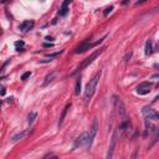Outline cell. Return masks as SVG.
I'll use <instances>...</instances> for the list:
<instances>
[{"instance_id":"6da1fadb","label":"cell","mask_w":159,"mask_h":159,"mask_svg":"<svg viewBox=\"0 0 159 159\" xmlns=\"http://www.w3.org/2000/svg\"><path fill=\"white\" fill-rule=\"evenodd\" d=\"M101 75H102V71H98L97 73H95L93 77H92V78L90 80V82L87 83L86 90H85V93H83V101H85V103H88V102H90V101L92 100V97H93L95 92H96L97 85H98V82H100Z\"/></svg>"},{"instance_id":"7a4b0ae2","label":"cell","mask_w":159,"mask_h":159,"mask_svg":"<svg viewBox=\"0 0 159 159\" xmlns=\"http://www.w3.org/2000/svg\"><path fill=\"white\" fill-rule=\"evenodd\" d=\"M103 51V48H100V50H97L96 52H93V54H91L90 56L87 57V59H85L81 62V65H78V67L75 70V72L72 73V75H76V73H78V72H81V71H83V70H85L86 67H88V66H90L92 62H93V61L97 59V56H98L101 52Z\"/></svg>"},{"instance_id":"3957f363","label":"cell","mask_w":159,"mask_h":159,"mask_svg":"<svg viewBox=\"0 0 159 159\" xmlns=\"http://www.w3.org/2000/svg\"><path fill=\"white\" fill-rule=\"evenodd\" d=\"M97 129H98V122H97V119L93 121V124H92L91 129L88 131V134H87V143H86V149H90L92 147V143H93V139L97 134Z\"/></svg>"},{"instance_id":"277c9868","label":"cell","mask_w":159,"mask_h":159,"mask_svg":"<svg viewBox=\"0 0 159 159\" xmlns=\"http://www.w3.org/2000/svg\"><path fill=\"white\" fill-rule=\"evenodd\" d=\"M106 37V36H104ZM104 37H102L101 40H98V41H96V42H90L88 40H86L85 42H82L80 46H77L76 47V50H75V54H83V52H86L87 50H90L91 47H93V46H96V45H98V44H101L104 40Z\"/></svg>"},{"instance_id":"5b68a950","label":"cell","mask_w":159,"mask_h":159,"mask_svg":"<svg viewBox=\"0 0 159 159\" xmlns=\"http://www.w3.org/2000/svg\"><path fill=\"white\" fill-rule=\"evenodd\" d=\"M142 114L144 116L145 119H148V121H158V118H159L157 111H156V109H153L152 107H149V106L143 107Z\"/></svg>"},{"instance_id":"8992f818","label":"cell","mask_w":159,"mask_h":159,"mask_svg":"<svg viewBox=\"0 0 159 159\" xmlns=\"http://www.w3.org/2000/svg\"><path fill=\"white\" fill-rule=\"evenodd\" d=\"M118 134L119 135H124L126 133H128V132L131 131V121H129V118L124 117V118H122V122H121V124H119V128H118Z\"/></svg>"},{"instance_id":"52a82bcc","label":"cell","mask_w":159,"mask_h":159,"mask_svg":"<svg viewBox=\"0 0 159 159\" xmlns=\"http://www.w3.org/2000/svg\"><path fill=\"white\" fill-rule=\"evenodd\" d=\"M118 131H114L113 132V135L111 138V144L108 147V152H107V159H111L113 158V153H114V148H116V144H117V140H118Z\"/></svg>"},{"instance_id":"ba28073f","label":"cell","mask_w":159,"mask_h":159,"mask_svg":"<svg viewBox=\"0 0 159 159\" xmlns=\"http://www.w3.org/2000/svg\"><path fill=\"white\" fill-rule=\"evenodd\" d=\"M87 134H88V132H85V133H82L80 137H77L76 140L73 142L72 151H76V149L80 148V147H86V143H87Z\"/></svg>"},{"instance_id":"9c48e42d","label":"cell","mask_w":159,"mask_h":159,"mask_svg":"<svg viewBox=\"0 0 159 159\" xmlns=\"http://www.w3.org/2000/svg\"><path fill=\"white\" fill-rule=\"evenodd\" d=\"M152 86L153 85H152L151 82H142L138 87H137V93L142 95V96L148 95L149 92H151V90H152Z\"/></svg>"},{"instance_id":"30bf717a","label":"cell","mask_w":159,"mask_h":159,"mask_svg":"<svg viewBox=\"0 0 159 159\" xmlns=\"http://www.w3.org/2000/svg\"><path fill=\"white\" fill-rule=\"evenodd\" d=\"M34 20H25L23 21V23L20 24V31L21 32H26V31H29V30H31L34 28Z\"/></svg>"},{"instance_id":"8fae6325","label":"cell","mask_w":159,"mask_h":159,"mask_svg":"<svg viewBox=\"0 0 159 159\" xmlns=\"http://www.w3.org/2000/svg\"><path fill=\"white\" fill-rule=\"evenodd\" d=\"M71 3H72V0H64L62 5H61V8H60V11H59L60 16H66V15L68 14V10H70L68 5H70Z\"/></svg>"},{"instance_id":"7c38bea8","label":"cell","mask_w":159,"mask_h":159,"mask_svg":"<svg viewBox=\"0 0 159 159\" xmlns=\"http://www.w3.org/2000/svg\"><path fill=\"white\" fill-rule=\"evenodd\" d=\"M56 76H57V72L56 71H51L50 73H47L46 77H45V81L42 82V87H46V86L50 85L51 82H54V80L56 78Z\"/></svg>"},{"instance_id":"4fadbf2b","label":"cell","mask_w":159,"mask_h":159,"mask_svg":"<svg viewBox=\"0 0 159 159\" xmlns=\"http://www.w3.org/2000/svg\"><path fill=\"white\" fill-rule=\"evenodd\" d=\"M29 133H30V131H28V129H26V131H23V132H20V133H17V134H15L14 137H12V138H11V142H12V143L19 142L20 139H24L25 137L28 135Z\"/></svg>"},{"instance_id":"5bb4252c","label":"cell","mask_w":159,"mask_h":159,"mask_svg":"<svg viewBox=\"0 0 159 159\" xmlns=\"http://www.w3.org/2000/svg\"><path fill=\"white\" fill-rule=\"evenodd\" d=\"M70 108H71V103H67V104L65 106L64 111H62V113H61L60 119H59V127L62 126V123H64V121H65V117H66V114H67V112H68V109H70Z\"/></svg>"},{"instance_id":"9a60e30c","label":"cell","mask_w":159,"mask_h":159,"mask_svg":"<svg viewBox=\"0 0 159 159\" xmlns=\"http://www.w3.org/2000/svg\"><path fill=\"white\" fill-rule=\"evenodd\" d=\"M145 55L147 56H151L153 54V42L152 40H148L147 42H145Z\"/></svg>"},{"instance_id":"2e32d148","label":"cell","mask_w":159,"mask_h":159,"mask_svg":"<svg viewBox=\"0 0 159 159\" xmlns=\"http://www.w3.org/2000/svg\"><path fill=\"white\" fill-rule=\"evenodd\" d=\"M81 83H82V80H81V77H78L77 81H76V86H75V95L76 96H80V92H81Z\"/></svg>"},{"instance_id":"e0dca14e","label":"cell","mask_w":159,"mask_h":159,"mask_svg":"<svg viewBox=\"0 0 159 159\" xmlns=\"http://www.w3.org/2000/svg\"><path fill=\"white\" fill-rule=\"evenodd\" d=\"M36 117H37V113H36V112H31V113H30L29 116H28V123H29L30 126H31L32 123H34V121L36 119Z\"/></svg>"},{"instance_id":"ac0fdd59","label":"cell","mask_w":159,"mask_h":159,"mask_svg":"<svg viewBox=\"0 0 159 159\" xmlns=\"http://www.w3.org/2000/svg\"><path fill=\"white\" fill-rule=\"evenodd\" d=\"M61 54H62V51H60V52H55V54H51V55H47V57H48V59H50V61H52L51 59H54V57L60 56Z\"/></svg>"},{"instance_id":"d6986e66","label":"cell","mask_w":159,"mask_h":159,"mask_svg":"<svg viewBox=\"0 0 159 159\" xmlns=\"http://www.w3.org/2000/svg\"><path fill=\"white\" fill-rule=\"evenodd\" d=\"M30 76H31V72L28 71V72H25V73L23 75V76H21V80H23V81H25V80H26V78H29Z\"/></svg>"},{"instance_id":"ffe728a7","label":"cell","mask_w":159,"mask_h":159,"mask_svg":"<svg viewBox=\"0 0 159 159\" xmlns=\"http://www.w3.org/2000/svg\"><path fill=\"white\" fill-rule=\"evenodd\" d=\"M113 10V6H109V8H107V9H106V10H104V16H107L108 14H109V12H111Z\"/></svg>"},{"instance_id":"44dd1931","label":"cell","mask_w":159,"mask_h":159,"mask_svg":"<svg viewBox=\"0 0 159 159\" xmlns=\"http://www.w3.org/2000/svg\"><path fill=\"white\" fill-rule=\"evenodd\" d=\"M24 45H25L24 41H16V42H15V46H16V47H19V46H20V47H23Z\"/></svg>"},{"instance_id":"7402d4cb","label":"cell","mask_w":159,"mask_h":159,"mask_svg":"<svg viewBox=\"0 0 159 159\" xmlns=\"http://www.w3.org/2000/svg\"><path fill=\"white\" fill-rule=\"evenodd\" d=\"M5 88H4V87H1V88H0V95H1V96H4V95H5Z\"/></svg>"},{"instance_id":"603a6c76","label":"cell","mask_w":159,"mask_h":159,"mask_svg":"<svg viewBox=\"0 0 159 159\" xmlns=\"http://www.w3.org/2000/svg\"><path fill=\"white\" fill-rule=\"evenodd\" d=\"M147 0H139V1H137L135 3V5H139V4H143V3H145Z\"/></svg>"},{"instance_id":"cb8c5ba5","label":"cell","mask_w":159,"mask_h":159,"mask_svg":"<svg viewBox=\"0 0 159 159\" xmlns=\"http://www.w3.org/2000/svg\"><path fill=\"white\" fill-rule=\"evenodd\" d=\"M44 46H46V47H52L54 45H52V44H44Z\"/></svg>"},{"instance_id":"d4e9b609","label":"cell","mask_w":159,"mask_h":159,"mask_svg":"<svg viewBox=\"0 0 159 159\" xmlns=\"http://www.w3.org/2000/svg\"><path fill=\"white\" fill-rule=\"evenodd\" d=\"M128 3H129V0H124V1H123L122 4H123V5H127V4H128Z\"/></svg>"}]
</instances>
